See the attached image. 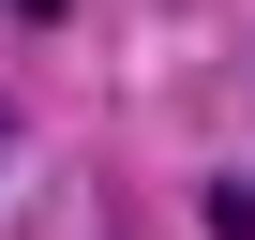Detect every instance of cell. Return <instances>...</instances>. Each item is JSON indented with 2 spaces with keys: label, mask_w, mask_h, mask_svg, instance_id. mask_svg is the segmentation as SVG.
Segmentation results:
<instances>
[{
  "label": "cell",
  "mask_w": 255,
  "mask_h": 240,
  "mask_svg": "<svg viewBox=\"0 0 255 240\" xmlns=\"http://www.w3.org/2000/svg\"><path fill=\"white\" fill-rule=\"evenodd\" d=\"M210 240H255V180H210Z\"/></svg>",
  "instance_id": "obj_1"
},
{
  "label": "cell",
  "mask_w": 255,
  "mask_h": 240,
  "mask_svg": "<svg viewBox=\"0 0 255 240\" xmlns=\"http://www.w3.org/2000/svg\"><path fill=\"white\" fill-rule=\"evenodd\" d=\"M15 15H75V0H15Z\"/></svg>",
  "instance_id": "obj_2"
}]
</instances>
